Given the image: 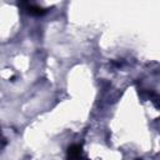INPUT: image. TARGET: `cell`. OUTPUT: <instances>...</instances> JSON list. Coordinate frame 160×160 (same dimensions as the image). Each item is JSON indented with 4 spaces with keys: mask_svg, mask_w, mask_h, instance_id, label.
<instances>
[{
    "mask_svg": "<svg viewBox=\"0 0 160 160\" xmlns=\"http://www.w3.org/2000/svg\"><path fill=\"white\" fill-rule=\"evenodd\" d=\"M19 6L22 8V10H25L29 15H34V16H40V15H44L46 12V9L45 8L39 6V5L34 4V2H29V1L20 2Z\"/></svg>",
    "mask_w": 160,
    "mask_h": 160,
    "instance_id": "1",
    "label": "cell"
},
{
    "mask_svg": "<svg viewBox=\"0 0 160 160\" xmlns=\"http://www.w3.org/2000/svg\"><path fill=\"white\" fill-rule=\"evenodd\" d=\"M5 144H6V139H5V138L2 136V134L0 132V150L5 146Z\"/></svg>",
    "mask_w": 160,
    "mask_h": 160,
    "instance_id": "2",
    "label": "cell"
}]
</instances>
